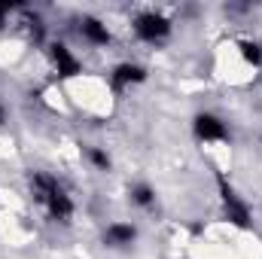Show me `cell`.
<instances>
[{"label":"cell","mask_w":262,"mask_h":259,"mask_svg":"<svg viewBox=\"0 0 262 259\" xmlns=\"http://www.w3.org/2000/svg\"><path fill=\"white\" fill-rule=\"evenodd\" d=\"M6 122H9V107H6V101L0 98V128H6Z\"/></svg>","instance_id":"14"},{"label":"cell","mask_w":262,"mask_h":259,"mask_svg":"<svg viewBox=\"0 0 262 259\" xmlns=\"http://www.w3.org/2000/svg\"><path fill=\"white\" fill-rule=\"evenodd\" d=\"M174 28H177L174 18L165 9H156V6H143L128 18L131 37L137 43H143V46H152V49H162L165 43H171Z\"/></svg>","instance_id":"3"},{"label":"cell","mask_w":262,"mask_h":259,"mask_svg":"<svg viewBox=\"0 0 262 259\" xmlns=\"http://www.w3.org/2000/svg\"><path fill=\"white\" fill-rule=\"evenodd\" d=\"M213 189H216V201H220V217H223V223H229V226L238 229V232H250V229H253V207H250V201L244 198V192L238 189V183H235L226 171L213 168Z\"/></svg>","instance_id":"2"},{"label":"cell","mask_w":262,"mask_h":259,"mask_svg":"<svg viewBox=\"0 0 262 259\" xmlns=\"http://www.w3.org/2000/svg\"><path fill=\"white\" fill-rule=\"evenodd\" d=\"M82 159H85V162H89V168H92V171H98V174H110V171H113V156L107 153V146L89 143V146L82 149Z\"/></svg>","instance_id":"12"},{"label":"cell","mask_w":262,"mask_h":259,"mask_svg":"<svg viewBox=\"0 0 262 259\" xmlns=\"http://www.w3.org/2000/svg\"><path fill=\"white\" fill-rule=\"evenodd\" d=\"M28 195L52 226H70L76 217V198L64 180L46 168H34L28 174Z\"/></svg>","instance_id":"1"},{"label":"cell","mask_w":262,"mask_h":259,"mask_svg":"<svg viewBox=\"0 0 262 259\" xmlns=\"http://www.w3.org/2000/svg\"><path fill=\"white\" fill-rule=\"evenodd\" d=\"M146 79H149V67L143 61H137V58H122L107 70V89H110L113 98H122L134 89L146 85Z\"/></svg>","instance_id":"5"},{"label":"cell","mask_w":262,"mask_h":259,"mask_svg":"<svg viewBox=\"0 0 262 259\" xmlns=\"http://www.w3.org/2000/svg\"><path fill=\"white\" fill-rule=\"evenodd\" d=\"M128 201L140 213H152L159 207V192H156V186L149 180H134L128 186Z\"/></svg>","instance_id":"10"},{"label":"cell","mask_w":262,"mask_h":259,"mask_svg":"<svg viewBox=\"0 0 262 259\" xmlns=\"http://www.w3.org/2000/svg\"><path fill=\"white\" fill-rule=\"evenodd\" d=\"M140 238V226L134 220H113L101 232V244L107 250H131Z\"/></svg>","instance_id":"8"},{"label":"cell","mask_w":262,"mask_h":259,"mask_svg":"<svg viewBox=\"0 0 262 259\" xmlns=\"http://www.w3.org/2000/svg\"><path fill=\"white\" fill-rule=\"evenodd\" d=\"M76 37L89 46V49H110L113 46V28L107 25V18L95 15V12H82L76 18Z\"/></svg>","instance_id":"7"},{"label":"cell","mask_w":262,"mask_h":259,"mask_svg":"<svg viewBox=\"0 0 262 259\" xmlns=\"http://www.w3.org/2000/svg\"><path fill=\"white\" fill-rule=\"evenodd\" d=\"M259 143H262V134H259Z\"/></svg>","instance_id":"15"},{"label":"cell","mask_w":262,"mask_h":259,"mask_svg":"<svg viewBox=\"0 0 262 259\" xmlns=\"http://www.w3.org/2000/svg\"><path fill=\"white\" fill-rule=\"evenodd\" d=\"M15 25H18V31H21V37L34 46V49H46L49 46V25H46V18L37 12V9H31V6H25L21 12H18V18H15Z\"/></svg>","instance_id":"9"},{"label":"cell","mask_w":262,"mask_h":259,"mask_svg":"<svg viewBox=\"0 0 262 259\" xmlns=\"http://www.w3.org/2000/svg\"><path fill=\"white\" fill-rule=\"evenodd\" d=\"M21 9H25V3H18V0H0V31L6 25H12Z\"/></svg>","instance_id":"13"},{"label":"cell","mask_w":262,"mask_h":259,"mask_svg":"<svg viewBox=\"0 0 262 259\" xmlns=\"http://www.w3.org/2000/svg\"><path fill=\"white\" fill-rule=\"evenodd\" d=\"M235 49H238V58L247 67L262 70V40H256V37H238Z\"/></svg>","instance_id":"11"},{"label":"cell","mask_w":262,"mask_h":259,"mask_svg":"<svg viewBox=\"0 0 262 259\" xmlns=\"http://www.w3.org/2000/svg\"><path fill=\"white\" fill-rule=\"evenodd\" d=\"M192 140L201 146H220V143H232V125L226 122V116H220L216 110H198L189 119Z\"/></svg>","instance_id":"4"},{"label":"cell","mask_w":262,"mask_h":259,"mask_svg":"<svg viewBox=\"0 0 262 259\" xmlns=\"http://www.w3.org/2000/svg\"><path fill=\"white\" fill-rule=\"evenodd\" d=\"M46 52V61H49V70L55 73V79L58 82H73V79H79L82 73H85V64H82V58L76 55V49L64 43V40H49V46L43 49Z\"/></svg>","instance_id":"6"}]
</instances>
